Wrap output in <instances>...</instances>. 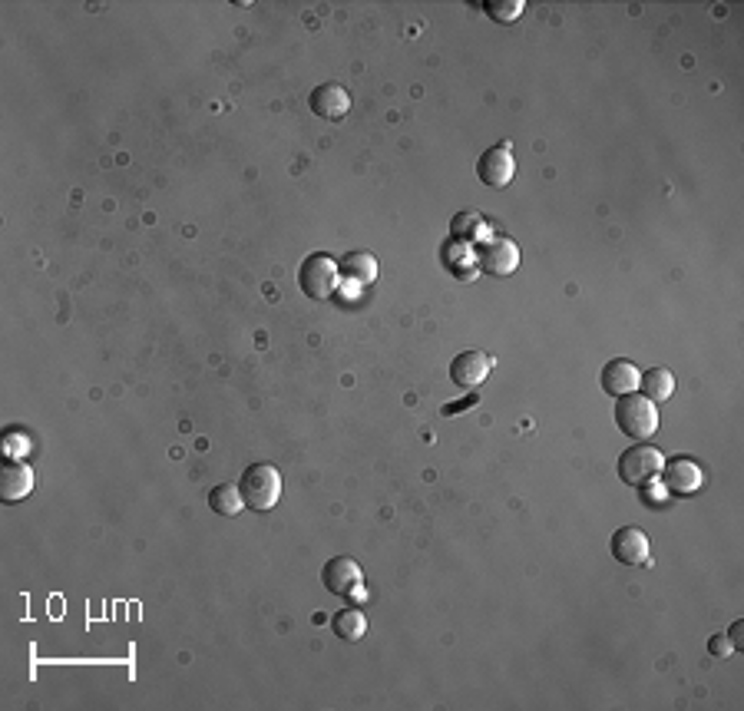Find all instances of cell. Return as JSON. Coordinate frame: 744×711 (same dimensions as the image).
I'll use <instances>...</instances> for the list:
<instances>
[{
	"label": "cell",
	"instance_id": "obj_16",
	"mask_svg": "<svg viewBox=\"0 0 744 711\" xmlns=\"http://www.w3.org/2000/svg\"><path fill=\"white\" fill-rule=\"evenodd\" d=\"M209 506H212V510L219 513V516H239V513H242V506H245L239 483H222V487H215V490L209 493Z\"/></svg>",
	"mask_w": 744,
	"mask_h": 711
},
{
	"label": "cell",
	"instance_id": "obj_9",
	"mask_svg": "<svg viewBox=\"0 0 744 711\" xmlns=\"http://www.w3.org/2000/svg\"><path fill=\"white\" fill-rule=\"evenodd\" d=\"M609 549L622 566H645L652 559L649 536H645V530H639V526H622V530L612 533Z\"/></svg>",
	"mask_w": 744,
	"mask_h": 711
},
{
	"label": "cell",
	"instance_id": "obj_6",
	"mask_svg": "<svg viewBox=\"0 0 744 711\" xmlns=\"http://www.w3.org/2000/svg\"><path fill=\"white\" fill-rule=\"evenodd\" d=\"M477 176H480L483 186H490V189H506V186H510L513 176H516V159H513L510 143L490 146L487 153L480 156Z\"/></svg>",
	"mask_w": 744,
	"mask_h": 711
},
{
	"label": "cell",
	"instance_id": "obj_1",
	"mask_svg": "<svg viewBox=\"0 0 744 711\" xmlns=\"http://www.w3.org/2000/svg\"><path fill=\"white\" fill-rule=\"evenodd\" d=\"M239 490H242V500L248 510L265 513L282 500V473H278L272 463H252V467L242 470Z\"/></svg>",
	"mask_w": 744,
	"mask_h": 711
},
{
	"label": "cell",
	"instance_id": "obj_11",
	"mask_svg": "<svg viewBox=\"0 0 744 711\" xmlns=\"http://www.w3.org/2000/svg\"><path fill=\"white\" fill-rule=\"evenodd\" d=\"M311 113L315 116H321V120H331V123H338V120H344L348 116V110H351V93L344 90L341 83H321L315 93H311Z\"/></svg>",
	"mask_w": 744,
	"mask_h": 711
},
{
	"label": "cell",
	"instance_id": "obj_4",
	"mask_svg": "<svg viewBox=\"0 0 744 711\" xmlns=\"http://www.w3.org/2000/svg\"><path fill=\"white\" fill-rule=\"evenodd\" d=\"M298 285L311 301L331 298L334 285H338V265H334V258L321 255V252H311L298 268Z\"/></svg>",
	"mask_w": 744,
	"mask_h": 711
},
{
	"label": "cell",
	"instance_id": "obj_10",
	"mask_svg": "<svg viewBox=\"0 0 744 711\" xmlns=\"http://www.w3.org/2000/svg\"><path fill=\"white\" fill-rule=\"evenodd\" d=\"M493 371V358L487 351H463L450 364V381H454L460 391H473L490 377Z\"/></svg>",
	"mask_w": 744,
	"mask_h": 711
},
{
	"label": "cell",
	"instance_id": "obj_20",
	"mask_svg": "<svg viewBox=\"0 0 744 711\" xmlns=\"http://www.w3.org/2000/svg\"><path fill=\"white\" fill-rule=\"evenodd\" d=\"M708 652L715 655V659H725V655H731V652H735V645H731V639H728V635H711V642H708Z\"/></svg>",
	"mask_w": 744,
	"mask_h": 711
},
{
	"label": "cell",
	"instance_id": "obj_21",
	"mask_svg": "<svg viewBox=\"0 0 744 711\" xmlns=\"http://www.w3.org/2000/svg\"><path fill=\"white\" fill-rule=\"evenodd\" d=\"M741 626H744V622H735V626H731V635H728L735 649H741Z\"/></svg>",
	"mask_w": 744,
	"mask_h": 711
},
{
	"label": "cell",
	"instance_id": "obj_2",
	"mask_svg": "<svg viewBox=\"0 0 744 711\" xmlns=\"http://www.w3.org/2000/svg\"><path fill=\"white\" fill-rule=\"evenodd\" d=\"M616 424L625 437L645 440L659 430V411H655V401H649L645 394H622L616 401Z\"/></svg>",
	"mask_w": 744,
	"mask_h": 711
},
{
	"label": "cell",
	"instance_id": "obj_12",
	"mask_svg": "<svg viewBox=\"0 0 744 711\" xmlns=\"http://www.w3.org/2000/svg\"><path fill=\"white\" fill-rule=\"evenodd\" d=\"M639 381H642V374L629 358H612L606 368H602V391H606L609 397H622V394L639 391Z\"/></svg>",
	"mask_w": 744,
	"mask_h": 711
},
{
	"label": "cell",
	"instance_id": "obj_7",
	"mask_svg": "<svg viewBox=\"0 0 744 711\" xmlns=\"http://www.w3.org/2000/svg\"><path fill=\"white\" fill-rule=\"evenodd\" d=\"M321 583H325V589L331 592V596H358L364 599L361 592V569L354 559L348 556H334L325 563V569H321Z\"/></svg>",
	"mask_w": 744,
	"mask_h": 711
},
{
	"label": "cell",
	"instance_id": "obj_13",
	"mask_svg": "<svg viewBox=\"0 0 744 711\" xmlns=\"http://www.w3.org/2000/svg\"><path fill=\"white\" fill-rule=\"evenodd\" d=\"M30 490H34V470H30V463L7 460L4 470H0V497H4V503L24 500L30 497Z\"/></svg>",
	"mask_w": 744,
	"mask_h": 711
},
{
	"label": "cell",
	"instance_id": "obj_14",
	"mask_svg": "<svg viewBox=\"0 0 744 711\" xmlns=\"http://www.w3.org/2000/svg\"><path fill=\"white\" fill-rule=\"evenodd\" d=\"M639 387H642V394L649 397V401H668V397L675 394V374L668 371V368H649L642 374V381H639Z\"/></svg>",
	"mask_w": 744,
	"mask_h": 711
},
{
	"label": "cell",
	"instance_id": "obj_3",
	"mask_svg": "<svg viewBox=\"0 0 744 711\" xmlns=\"http://www.w3.org/2000/svg\"><path fill=\"white\" fill-rule=\"evenodd\" d=\"M662 463H665L662 450L639 440V444L629 447L619 457V477H622V483H629V487H645L652 477H659Z\"/></svg>",
	"mask_w": 744,
	"mask_h": 711
},
{
	"label": "cell",
	"instance_id": "obj_5",
	"mask_svg": "<svg viewBox=\"0 0 744 711\" xmlns=\"http://www.w3.org/2000/svg\"><path fill=\"white\" fill-rule=\"evenodd\" d=\"M473 258H477V268L490 278H506L520 268V245L513 239H487L473 249Z\"/></svg>",
	"mask_w": 744,
	"mask_h": 711
},
{
	"label": "cell",
	"instance_id": "obj_15",
	"mask_svg": "<svg viewBox=\"0 0 744 711\" xmlns=\"http://www.w3.org/2000/svg\"><path fill=\"white\" fill-rule=\"evenodd\" d=\"M331 629L341 642H361L364 632H368V619H364L361 609H341L338 616L331 619Z\"/></svg>",
	"mask_w": 744,
	"mask_h": 711
},
{
	"label": "cell",
	"instance_id": "obj_8",
	"mask_svg": "<svg viewBox=\"0 0 744 711\" xmlns=\"http://www.w3.org/2000/svg\"><path fill=\"white\" fill-rule=\"evenodd\" d=\"M659 473H662L668 493H675V497H692V493L702 490V483H705L702 467H698L695 460H688V457L665 460Z\"/></svg>",
	"mask_w": 744,
	"mask_h": 711
},
{
	"label": "cell",
	"instance_id": "obj_17",
	"mask_svg": "<svg viewBox=\"0 0 744 711\" xmlns=\"http://www.w3.org/2000/svg\"><path fill=\"white\" fill-rule=\"evenodd\" d=\"M341 268L348 272V278H354V282H374L377 278V262H374V255H368V252H351V255H344L341 258Z\"/></svg>",
	"mask_w": 744,
	"mask_h": 711
},
{
	"label": "cell",
	"instance_id": "obj_18",
	"mask_svg": "<svg viewBox=\"0 0 744 711\" xmlns=\"http://www.w3.org/2000/svg\"><path fill=\"white\" fill-rule=\"evenodd\" d=\"M523 7H526L523 0H487V4H483V10H487L496 24H513V20L523 14Z\"/></svg>",
	"mask_w": 744,
	"mask_h": 711
},
{
	"label": "cell",
	"instance_id": "obj_19",
	"mask_svg": "<svg viewBox=\"0 0 744 711\" xmlns=\"http://www.w3.org/2000/svg\"><path fill=\"white\" fill-rule=\"evenodd\" d=\"M480 232H483V215L460 212L454 219V235H457V239H477Z\"/></svg>",
	"mask_w": 744,
	"mask_h": 711
}]
</instances>
